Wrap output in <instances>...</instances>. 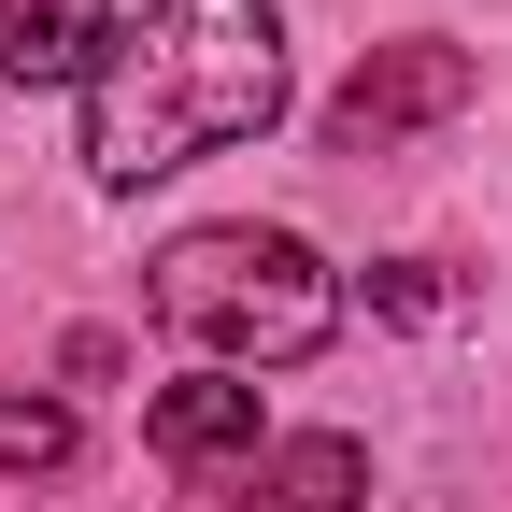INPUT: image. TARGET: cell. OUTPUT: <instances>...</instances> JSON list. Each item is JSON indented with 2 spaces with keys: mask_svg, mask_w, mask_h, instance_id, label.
<instances>
[{
  "mask_svg": "<svg viewBox=\"0 0 512 512\" xmlns=\"http://www.w3.org/2000/svg\"><path fill=\"white\" fill-rule=\"evenodd\" d=\"M285 114V29L271 0H143V29H114L86 72V171L100 185H157L200 171Z\"/></svg>",
  "mask_w": 512,
  "mask_h": 512,
  "instance_id": "obj_1",
  "label": "cell"
},
{
  "mask_svg": "<svg viewBox=\"0 0 512 512\" xmlns=\"http://www.w3.org/2000/svg\"><path fill=\"white\" fill-rule=\"evenodd\" d=\"M43 470H72V413L57 399H0V484H43Z\"/></svg>",
  "mask_w": 512,
  "mask_h": 512,
  "instance_id": "obj_7",
  "label": "cell"
},
{
  "mask_svg": "<svg viewBox=\"0 0 512 512\" xmlns=\"http://www.w3.org/2000/svg\"><path fill=\"white\" fill-rule=\"evenodd\" d=\"M157 313L200 356H313L342 328V285L313 271V242L299 228H185L171 256H157Z\"/></svg>",
  "mask_w": 512,
  "mask_h": 512,
  "instance_id": "obj_2",
  "label": "cell"
},
{
  "mask_svg": "<svg viewBox=\"0 0 512 512\" xmlns=\"http://www.w3.org/2000/svg\"><path fill=\"white\" fill-rule=\"evenodd\" d=\"M370 498V456L342 427H299V441H256V456L214 484V512H356Z\"/></svg>",
  "mask_w": 512,
  "mask_h": 512,
  "instance_id": "obj_4",
  "label": "cell"
},
{
  "mask_svg": "<svg viewBox=\"0 0 512 512\" xmlns=\"http://www.w3.org/2000/svg\"><path fill=\"white\" fill-rule=\"evenodd\" d=\"M370 313H399V328H427V313H441V271H427V256H384V271H370Z\"/></svg>",
  "mask_w": 512,
  "mask_h": 512,
  "instance_id": "obj_8",
  "label": "cell"
},
{
  "mask_svg": "<svg viewBox=\"0 0 512 512\" xmlns=\"http://www.w3.org/2000/svg\"><path fill=\"white\" fill-rule=\"evenodd\" d=\"M143 441L171 470H214V456H256V384H228V370H185V384H157V413H143Z\"/></svg>",
  "mask_w": 512,
  "mask_h": 512,
  "instance_id": "obj_6",
  "label": "cell"
},
{
  "mask_svg": "<svg viewBox=\"0 0 512 512\" xmlns=\"http://www.w3.org/2000/svg\"><path fill=\"white\" fill-rule=\"evenodd\" d=\"M114 57V0H0V86H72Z\"/></svg>",
  "mask_w": 512,
  "mask_h": 512,
  "instance_id": "obj_5",
  "label": "cell"
},
{
  "mask_svg": "<svg viewBox=\"0 0 512 512\" xmlns=\"http://www.w3.org/2000/svg\"><path fill=\"white\" fill-rule=\"evenodd\" d=\"M470 43H384V57H356V86L328 100V157H384V143H413V128H441V114H470Z\"/></svg>",
  "mask_w": 512,
  "mask_h": 512,
  "instance_id": "obj_3",
  "label": "cell"
}]
</instances>
